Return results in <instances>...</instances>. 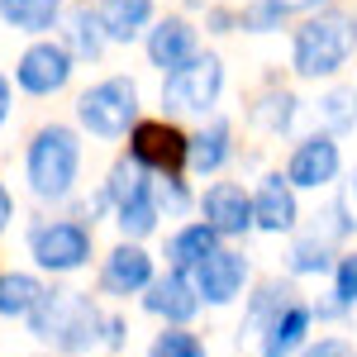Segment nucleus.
I'll return each mask as SVG.
<instances>
[{
	"label": "nucleus",
	"instance_id": "nucleus-1",
	"mask_svg": "<svg viewBox=\"0 0 357 357\" xmlns=\"http://www.w3.org/2000/svg\"><path fill=\"white\" fill-rule=\"evenodd\" d=\"M29 329H33V338L53 343L62 353H86L96 343H105V314L91 305V296L53 291V296H43V305L29 314Z\"/></svg>",
	"mask_w": 357,
	"mask_h": 357
},
{
	"label": "nucleus",
	"instance_id": "nucleus-2",
	"mask_svg": "<svg viewBox=\"0 0 357 357\" xmlns=\"http://www.w3.org/2000/svg\"><path fill=\"white\" fill-rule=\"evenodd\" d=\"M82 172V143L67 124H48L29 143V186L38 200H67Z\"/></svg>",
	"mask_w": 357,
	"mask_h": 357
},
{
	"label": "nucleus",
	"instance_id": "nucleus-3",
	"mask_svg": "<svg viewBox=\"0 0 357 357\" xmlns=\"http://www.w3.org/2000/svg\"><path fill=\"white\" fill-rule=\"evenodd\" d=\"M357 29L348 15H319L296 29V72L301 77H333L353 53Z\"/></svg>",
	"mask_w": 357,
	"mask_h": 357
},
{
	"label": "nucleus",
	"instance_id": "nucleus-4",
	"mask_svg": "<svg viewBox=\"0 0 357 357\" xmlns=\"http://www.w3.org/2000/svg\"><path fill=\"white\" fill-rule=\"evenodd\" d=\"M77 114L91 134L100 138H119L129 134V124L138 119V86L124 82V77H110V82L91 86L82 100H77Z\"/></svg>",
	"mask_w": 357,
	"mask_h": 357
},
{
	"label": "nucleus",
	"instance_id": "nucleus-5",
	"mask_svg": "<svg viewBox=\"0 0 357 357\" xmlns=\"http://www.w3.org/2000/svg\"><path fill=\"white\" fill-rule=\"evenodd\" d=\"M224 86V67L215 53L205 57H191L186 67H176V72H167V86H162V105L176 114H200L215 105V96H220Z\"/></svg>",
	"mask_w": 357,
	"mask_h": 357
},
{
	"label": "nucleus",
	"instance_id": "nucleus-6",
	"mask_svg": "<svg viewBox=\"0 0 357 357\" xmlns=\"http://www.w3.org/2000/svg\"><path fill=\"white\" fill-rule=\"evenodd\" d=\"M29 252L43 272H77L91 262V229L77 220H53L38 224L29 234Z\"/></svg>",
	"mask_w": 357,
	"mask_h": 357
},
{
	"label": "nucleus",
	"instance_id": "nucleus-7",
	"mask_svg": "<svg viewBox=\"0 0 357 357\" xmlns=\"http://www.w3.org/2000/svg\"><path fill=\"white\" fill-rule=\"evenodd\" d=\"M243 281H248V257L234 252V248H215L200 267H195V291L205 305H229L243 296Z\"/></svg>",
	"mask_w": 357,
	"mask_h": 357
},
{
	"label": "nucleus",
	"instance_id": "nucleus-8",
	"mask_svg": "<svg viewBox=\"0 0 357 357\" xmlns=\"http://www.w3.org/2000/svg\"><path fill=\"white\" fill-rule=\"evenodd\" d=\"M143 310H148V314H158V319H167L172 329H181L186 319H195V310H200L195 276H186V272L158 276V281L148 286V296H143Z\"/></svg>",
	"mask_w": 357,
	"mask_h": 357
},
{
	"label": "nucleus",
	"instance_id": "nucleus-9",
	"mask_svg": "<svg viewBox=\"0 0 357 357\" xmlns=\"http://www.w3.org/2000/svg\"><path fill=\"white\" fill-rule=\"evenodd\" d=\"M333 176H338V143L329 134H314V138H305V143H296L291 167H286V181L291 186L319 191V186H329Z\"/></svg>",
	"mask_w": 357,
	"mask_h": 357
},
{
	"label": "nucleus",
	"instance_id": "nucleus-10",
	"mask_svg": "<svg viewBox=\"0 0 357 357\" xmlns=\"http://www.w3.org/2000/svg\"><path fill=\"white\" fill-rule=\"evenodd\" d=\"M200 210H205V224L220 238H234V234L252 229V195L243 186H234V181H215L205 191V200H200Z\"/></svg>",
	"mask_w": 357,
	"mask_h": 357
},
{
	"label": "nucleus",
	"instance_id": "nucleus-11",
	"mask_svg": "<svg viewBox=\"0 0 357 357\" xmlns=\"http://www.w3.org/2000/svg\"><path fill=\"white\" fill-rule=\"evenodd\" d=\"M134 162L153 167L162 176H176V167L186 162V138L176 134L172 124H134Z\"/></svg>",
	"mask_w": 357,
	"mask_h": 357
},
{
	"label": "nucleus",
	"instance_id": "nucleus-12",
	"mask_svg": "<svg viewBox=\"0 0 357 357\" xmlns=\"http://www.w3.org/2000/svg\"><path fill=\"white\" fill-rule=\"evenodd\" d=\"M72 77V53L62 43H33L24 57H20V86L33 91V96H48V91H62Z\"/></svg>",
	"mask_w": 357,
	"mask_h": 357
},
{
	"label": "nucleus",
	"instance_id": "nucleus-13",
	"mask_svg": "<svg viewBox=\"0 0 357 357\" xmlns=\"http://www.w3.org/2000/svg\"><path fill=\"white\" fill-rule=\"evenodd\" d=\"M153 286V257L138 243H119L105 257V272H100V291L105 296H134Z\"/></svg>",
	"mask_w": 357,
	"mask_h": 357
},
{
	"label": "nucleus",
	"instance_id": "nucleus-14",
	"mask_svg": "<svg viewBox=\"0 0 357 357\" xmlns=\"http://www.w3.org/2000/svg\"><path fill=\"white\" fill-rule=\"evenodd\" d=\"M296 191H291V181H281V176H262V186L252 195V224L257 229H267V234H286V229H296Z\"/></svg>",
	"mask_w": 357,
	"mask_h": 357
},
{
	"label": "nucleus",
	"instance_id": "nucleus-15",
	"mask_svg": "<svg viewBox=\"0 0 357 357\" xmlns=\"http://www.w3.org/2000/svg\"><path fill=\"white\" fill-rule=\"evenodd\" d=\"M148 57H153V67H162V72L186 67L195 57V29L186 24V20H162V24L148 33Z\"/></svg>",
	"mask_w": 357,
	"mask_h": 357
},
{
	"label": "nucleus",
	"instance_id": "nucleus-16",
	"mask_svg": "<svg viewBox=\"0 0 357 357\" xmlns=\"http://www.w3.org/2000/svg\"><path fill=\"white\" fill-rule=\"evenodd\" d=\"M310 319H314V310H310V305H301V301H291L272 319V324L262 329V357H291L296 348H305Z\"/></svg>",
	"mask_w": 357,
	"mask_h": 357
},
{
	"label": "nucleus",
	"instance_id": "nucleus-17",
	"mask_svg": "<svg viewBox=\"0 0 357 357\" xmlns=\"http://www.w3.org/2000/svg\"><path fill=\"white\" fill-rule=\"evenodd\" d=\"M215 248H220V234H215L210 224H186V229H176V234L167 238V262H172V272L191 276Z\"/></svg>",
	"mask_w": 357,
	"mask_h": 357
},
{
	"label": "nucleus",
	"instance_id": "nucleus-18",
	"mask_svg": "<svg viewBox=\"0 0 357 357\" xmlns=\"http://www.w3.org/2000/svg\"><path fill=\"white\" fill-rule=\"evenodd\" d=\"M148 15H153V0H105L100 5V29H105V38L129 43V38H138V29L148 24Z\"/></svg>",
	"mask_w": 357,
	"mask_h": 357
},
{
	"label": "nucleus",
	"instance_id": "nucleus-19",
	"mask_svg": "<svg viewBox=\"0 0 357 357\" xmlns=\"http://www.w3.org/2000/svg\"><path fill=\"white\" fill-rule=\"evenodd\" d=\"M43 286L33 281V276H24V272H5L0 276V314L5 319H29L38 305H43Z\"/></svg>",
	"mask_w": 357,
	"mask_h": 357
},
{
	"label": "nucleus",
	"instance_id": "nucleus-20",
	"mask_svg": "<svg viewBox=\"0 0 357 357\" xmlns=\"http://www.w3.org/2000/svg\"><path fill=\"white\" fill-rule=\"evenodd\" d=\"M224 158H229V129L224 124H210V129H200L195 138H186V167H191L195 176L220 172Z\"/></svg>",
	"mask_w": 357,
	"mask_h": 357
},
{
	"label": "nucleus",
	"instance_id": "nucleus-21",
	"mask_svg": "<svg viewBox=\"0 0 357 357\" xmlns=\"http://www.w3.org/2000/svg\"><path fill=\"white\" fill-rule=\"evenodd\" d=\"M57 10H62V0H0L5 24L24 29V33H43V29H53Z\"/></svg>",
	"mask_w": 357,
	"mask_h": 357
},
{
	"label": "nucleus",
	"instance_id": "nucleus-22",
	"mask_svg": "<svg viewBox=\"0 0 357 357\" xmlns=\"http://www.w3.org/2000/svg\"><path fill=\"white\" fill-rule=\"evenodd\" d=\"M153 186H148V176H143V167L134 162V158H124V162H114L110 181H105V200H110L114 210L119 205H129V200H138V195H148Z\"/></svg>",
	"mask_w": 357,
	"mask_h": 357
},
{
	"label": "nucleus",
	"instance_id": "nucleus-23",
	"mask_svg": "<svg viewBox=\"0 0 357 357\" xmlns=\"http://www.w3.org/2000/svg\"><path fill=\"white\" fill-rule=\"evenodd\" d=\"M114 215H119L124 238H143V234H153V229H158V205H153V191L138 195V200H129V205H119Z\"/></svg>",
	"mask_w": 357,
	"mask_h": 357
},
{
	"label": "nucleus",
	"instance_id": "nucleus-24",
	"mask_svg": "<svg viewBox=\"0 0 357 357\" xmlns=\"http://www.w3.org/2000/svg\"><path fill=\"white\" fill-rule=\"evenodd\" d=\"M100 43H105L100 15L77 10V15H72V53H77V57H100Z\"/></svg>",
	"mask_w": 357,
	"mask_h": 357
},
{
	"label": "nucleus",
	"instance_id": "nucleus-25",
	"mask_svg": "<svg viewBox=\"0 0 357 357\" xmlns=\"http://www.w3.org/2000/svg\"><path fill=\"white\" fill-rule=\"evenodd\" d=\"M148 357H205V343H200L191 329H162L153 338Z\"/></svg>",
	"mask_w": 357,
	"mask_h": 357
},
{
	"label": "nucleus",
	"instance_id": "nucleus-26",
	"mask_svg": "<svg viewBox=\"0 0 357 357\" xmlns=\"http://www.w3.org/2000/svg\"><path fill=\"white\" fill-rule=\"evenodd\" d=\"M252 119H257L262 129L281 134V129H291V119H296V100H291L286 91H281V96H267V100L252 105Z\"/></svg>",
	"mask_w": 357,
	"mask_h": 357
},
{
	"label": "nucleus",
	"instance_id": "nucleus-27",
	"mask_svg": "<svg viewBox=\"0 0 357 357\" xmlns=\"http://www.w3.org/2000/svg\"><path fill=\"white\" fill-rule=\"evenodd\" d=\"M329 267V243L314 234V238H301L291 248V272L296 276H310V272H324Z\"/></svg>",
	"mask_w": 357,
	"mask_h": 357
},
{
	"label": "nucleus",
	"instance_id": "nucleus-28",
	"mask_svg": "<svg viewBox=\"0 0 357 357\" xmlns=\"http://www.w3.org/2000/svg\"><path fill=\"white\" fill-rule=\"evenodd\" d=\"M153 205H158V215H162V210L181 215V210H186V186H181L176 176H162V181H153Z\"/></svg>",
	"mask_w": 357,
	"mask_h": 357
},
{
	"label": "nucleus",
	"instance_id": "nucleus-29",
	"mask_svg": "<svg viewBox=\"0 0 357 357\" xmlns=\"http://www.w3.org/2000/svg\"><path fill=\"white\" fill-rule=\"evenodd\" d=\"M357 91H333L329 100H324V119H329L333 129H348V124H353L357 119Z\"/></svg>",
	"mask_w": 357,
	"mask_h": 357
},
{
	"label": "nucleus",
	"instance_id": "nucleus-30",
	"mask_svg": "<svg viewBox=\"0 0 357 357\" xmlns=\"http://www.w3.org/2000/svg\"><path fill=\"white\" fill-rule=\"evenodd\" d=\"M333 296H338V305L357 301V252H348V257L338 262V286H333Z\"/></svg>",
	"mask_w": 357,
	"mask_h": 357
},
{
	"label": "nucleus",
	"instance_id": "nucleus-31",
	"mask_svg": "<svg viewBox=\"0 0 357 357\" xmlns=\"http://www.w3.org/2000/svg\"><path fill=\"white\" fill-rule=\"evenodd\" d=\"M305 357H357L348 338H319V343H305Z\"/></svg>",
	"mask_w": 357,
	"mask_h": 357
},
{
	"label": "nucleus",
	"instance_id": "nucleus-32",
	"mask_svg": "<svg viewBox=\"0 0 357 357\" xmlns=\"http://www.w3.org/2000/svg\"><path fill=\"white\" fill-rule=\"evenodd\" d=\"M276 20H281V10H276V5H267V0H262L257 10H243V24H252V29H272Z\"/></svg>",
	"mask_w": 357,
	"mask_h": 357
},
{
	"label": "nucleus",
	"instance_id": "nucleus-33",
	"mask_svg": "<svg viewBox=\"0 0 357 357\" xmlns=\"http://www.w3.org/2000/svg\"><path fill=\"white\" fill-rule=\"evenodd\" d=\"M267 5H276L286 15V10H310V5H324V0H267Z\"/></svg>",
	"mask_w": 357,
	"mask_h": 357
},
{
	"label": "nucleus",
	"instance_id": "nucleus-34",
	"mask_svg": "<svg viewBox=\"0 0 357 357\" xmlns=\"http://www.w3.org/2000/svg\"><path fill=\"white\" fill-rule=\"evenodd\" d=\"M10 215H15V205H10V191H5V186H0V229H5V224H10Z\"/></svg>",
	"mask_w": 357,
	"mask_h": 357
},
{
	"label": "nucleus",
	"instance_id": "nucleus-35",
	"mask_svg": "<svg viewBox=\"0 0 357 357\" xmlns=\"http://www.w3.org/2000/svg\"><path fill=\"white\" fill-rule=\"evenodd\" d=\"M5 114H10V82L0 77V124H5Z\"/></svg>",
	"mask_w": 357,
	"mask_h": 357
},
{
	"label": "nucleus",
	"instance_id": "nucleus-36",
	"mask_svg": "<svg viewBox=\"0 0 357 357\" xmlns=\"http://www.w3.org/2000/svg\"><path fill=\"white\" fill-rule=\"evenodd\" d=\"M353 205H357V172H353Z\"/></svg>",
	"mask_w": 357,
	"mask_h": 357
}]
</instances>
